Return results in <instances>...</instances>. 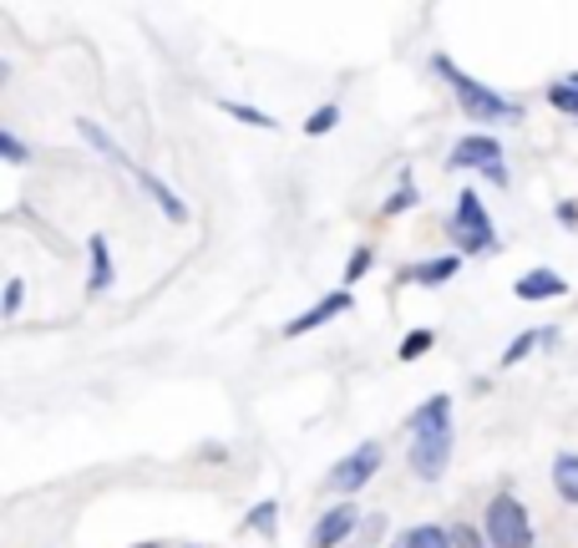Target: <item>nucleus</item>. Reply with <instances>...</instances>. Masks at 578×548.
Returning a JSON list of instances; mask_svg holds the SVG:
<instances>
[{
  "instance_id": "obj_26",
  "label": "nucleus",
  "mask_w": 578,
  "mask_h": 548,
  "mask_svg": "<svg viewBox=\"0 0 578 548\" xmlns=\"http://www.w3.org/2000/svg\"><path fill=\"white\" fill-rule=\"evenodd\" d=\"M381 528H385V519H381V513H371V519L360 523V538H366V548H371L376 538H381Z\"/></svg>"
},
{
  "instance_id": "obj_14",
  "label": "nucleus",
  "mask_w": 578,
  "mask_h": 548,
  "mask_svg": "<svg viewBox=\"0 0 578 548\" xmlns=\"http://www.w3.org/2000/svg\"><path fill=\"white\" fill-rule=\"evenodd\" d=\"M87 249H91V295H107V290H112V254H107V239L97 234Z\"/></svg>"
},
{
  "instance_id": "obj_10",
  "label": "nucleus",
  "mask_w": 578,
  "mask_h": 548,
  "mask_svg": "<svg viewBox=\"0 0 578 548\" xmlns=\"http://www.w3.org/2000/svg\"><path fill=\"white\" fill-rule=\"evenodd\" d=\"M391 548H457V544H452V534L436 528V523H416V528L391 538Z\"/></svg>"
},
{
  "instance_id": "obj_11",
  "label": "nucleus",
  "mask_w": 578,
  "mask_h": 548,
  "mask_svg": "<svg viewBox=\"0 0 578 548\" xmlns=\"http://www.w3.org/2000/svg\"><path fill=\"white\" fill-rule=\"evenodd\" d=\"M457 254H442V259H427V265H411L401 269V280H416V284H446L452 275H457Z\"/></svg>"
},
{
  "instance_id": "obj_24",
  "label": "nucleus",
  "mask_w": 578,
  "mask_h": 548,
  "mask_svg": "<svg viewBox=\"0 0 578 548\" xmlns=\"http://www.w3.org/2000/svg\"><path fill=\"white\" fill-rule=\"evenodd\" d=\"M411 204H416V188L411 183H401V188L385 198V214H401V208H411Z\"/></svg>"
},
{
  "instance_id": "obj_8",
  "label": "nucleus",
  "mask_w": 578,
  "mask_h": 548,
  "mask_svg": "<svg viewBox=\"0 0 578 548\" xmlns=\"http://www.w3.org/2000/svg\"><path fill=\"white\" fill-rule=\"evenodd\" d=\"M351 305H356V300H351V290H335V295H325L320 305H310V310L299 315V320H290V326H284V336H305V330H320L325 320H335V315L351 310Z\"/></svg>"
},
{
  "instance_id": "obj_15",
  "label": "nucleus",
  "mask_w": 578,
  "mask_h": 548,
  "mask_svg": "<svg viewBox=\"0 0 578 548\" xmlns=\"http://www.w3.org/2000/svg\"><path fill=\"white\" fill-rule=\"evenodd\" d=\"M137 183H143V188H148L152 198H158V208H163V214H168V219H173V223H183V219H188V208H183L179 198H173V188H168V183H158V179H152L148 168H137Z\"/></svg>"
},
{
  "instance_id": "obj_12",
  "label": "nucleus",
  "mask_w": 578,
  "mask_h": 548,
  "mask_svg": "<svg viewBox=\"0 0 578 548\" xmlns=\"http://www.w3.org/2000/svg\"><path fill=\"white\" fill-rule=\"evenodd\" d=\"M553 492L564 503H578V452H558L553 458Z\"/></svg>"
},
{
  "instance_id": "obj_9",
  "label": "nucleus",
  "mask_w": 578,
  "mask_h": 548,
  "mask_svg": "<svg viewBox=\"0 0 578 548\" xmlns=\"http://www.w3.org/2000/svg\"><path fill=\"white\" fill-rule=\"evenodd\" d=\"M513 295L518 300H558V295H568V280H558L553 269H533V275H522V280L513 284Z\"/></svg>"
},
{
  "instance_id": "obj_16",
  "label": "nucleus",
  "mask_w": 578,
  "mask_h": 548,
  "mask_svg": "<svg viewBox=\"0 0 578 548\" xmlns=\"http://www.w3.org/2000/svg\"><path fill=\"white\" fill-rule=\"evenodd\" d=\"M549 102L564 112V118H578V72L564 76V82H553L549 87Z\"/></svg>"
},
{
  "instance_id": "obj_1",
  "label": "nucleus",
  "mask_w": 578,
  "mask_h": 548,
  "mask_svg": "<svg viewBox=\"0 0 578 548\" xmlns=\"http://www.w3.org/2000/svg\"><path fill=\"white\" fill-rule=\"evenodd\" d=\"M411 473L436 483L452 462V397H431L411 412Z\"/></svg>"
},
{
  "instance_id": "obj_22",
  "label": "nucleus",
  "mask_w": 578,
  "mask_h": 548,
  "mask_svg": "<svg viewBox=\"0 0 578 548\" xmlns=\"http://www.w3.org/2000/svg\"><path fill=\"white\" fill-rule=\"evenodd\" d=\"M452 544L457 548H488V534H477L472 523H457V528H452Z\"/></svg>"
},
{
  "instance_id": "obj_27",
  "label": "nucleus",
  "mask_w": 578,
  "mask_h": 548,
  "mask_svg": "<svg viewBox=\"0 0 578 548\" xmlns=\"http://www.w3.org/2000/svg\"><path fill=\"white\" fill-rule=\"evenodd\" d=\"M21 295H26V290H21V280H11V284H5V315H15V310H21Z\"/></svg>"
},
{
  "instance_id": "obj_20",
  "label": "nucleus",
  "mask_w": 578,
  "mask_h": 548,
  "mask_svg": "<svg viewBox=\"0 0 578 548\" xmlns=\"http://www.w3.org/2000/svg\"><path fill=\"white\" fill-rule=\"evenodd\" d=\"M335 122H341V107H315V112H310V122H305V133H310V137H320V133H330V127H335Z\"/></svg>"
},
{
  "instance_id": "obj_18",
  "label": "nucleus",
  "mask_w": 578,
  "mask_h": 548,
  "mask_svg": "<svg viewBox=\"0 0 578 548\" xmlns=\"http://www.w3.org/2000/svg\"><path fill=\"white\" fill-rule=\"evenodd\" d=\"M538 341H549V330H528V336H518V341L503 351V366H518L522 356H533V345H538Z\"/></svg>"
},
{
  "instance_id": "obj_29",
  "label": "nucleus",
  "mask_w": 578,
  "mask_h": 548,
  "mask_svg": "<svg viewBox=\"0 0 578 548\" xmlns=\"http://www.w3.org/2000/svg\"><path fill=\"white\" fill-rule=\"evenodd\" d=\"M137 548H158V544H137Z\"/></svg>"
},
{
  "instance_id": "obj_4",
  "label": "nucleus",
  "mask_w": 578,
  "mask_h": 548,
  "mask_svg": "<svg viewBox=\"0 0 578 548\" xmlns=\"http://www.w3.org/2000/svg\"><path fill=\"white\" fill-rule=\"evenodd\" d=\"M452 239H457L462 254H482L492 249L497 239H492V219L488 208H482V193H457V214H452Z\"/></svg>"
},
{
  "instance_id": "obj_21",
  "label": "nucleus",
  "mask_w": 578,
  "mask_h": 548,
  "mask_svg": "<svg viewBox=\"0 0 578 548\" xmlns=\"http://www.w3.org/2000/svg\"><path fill=\"white\" fill-rule=\"evenodd\" d=\"M427 351H431V330H411L401 341V361H416V356H427Z\"/></svg>"
},
{
  "instance_id": "obj_23",
  "label": "nucleus",
  "mask_w": 578,
  "mask_h": 548,
  "mask_svg": "<svg viewBox=\"0 0 578 548\" xmlns=\"http://www.w3.org/2000/svg\"><path fill=\"white\" fill-rule=\"evenodd\" d=\"M371 259H376V254L366 249V244H360V249L351 254V265H345V284H356L360 275H366V269H371Z\"/></svg>"
},
{
  "instance_id": "obj_28",
  "label": "nucleus",
  "mask_w": 578,
  "mask_h": 548,
  "mask_svg": "<svg viewBox=\"0 0 578 548\" xmlns=\"http://www.w3.org/2000/svg\"><path fill=\"white\" fill-rule=\"evenodd\" d=\"M558 223H578V208L574 204H558Z\"/></svg>"
},
{
  "instance_id": "obj_19",
  "label": "nucleus",
  "mask_w": 578,
  "mask_h": 548,
  "mask_svg": "<svg viewBox=\"0 0 578 548\" xmlns=\"http://www.w3.org/2000/svg\"><path fill=\"white\" fill-rule=\"evenodd\" d=\"M223 112H229V118H238V122H249V127H274V118H269V112H259V107H244V102H223Z\"/></svg>"
},
{
  "instance_id": "obj_3",
  "label": "nucleus",
  "mask_w": 578,
  "mask_h": 548,
  "mask_svg": "<svg viewBox=\"0 0 578 548\" xmlns=\"http://www.w3.org/2000/svg\"><path fill=\"white\" fill-rule=\"evenodd\" d=\"M482 534H488L492 548H533V519H528V508H522L513 492H497L488 503Z\"/></svg>"
},
{
  "instance_id": "obj_17",
  "label": "nucleus",
  "mask_w": 578,
  "mask_h": 548,
  "mask_svg": "<svg viewBox=\"0 0 578 548\" xmlns=\"http://www.w3.org/2000/svg\"><path fill=\"white\" fill-rule=\"evenodd\" d=\"M244 523H249L254 534H274V523H280V503H274V498H265V503H254L249 513H244Z\"/></svg>"
},
{
  "instance_id": "obj_5",
  "label": "nucleus",
  "mask_w": 578,
  "mask_h": 548,
  "mask_svg": "<svg viewBox=\"0 0 578 548\" xmlns=\"http://www.w3.org/2000/svg\"><path fill=\"white\" fill-rule=\"evenodd\" d=\"M381 462H385V447L381 442H360V447H351L335 467H330V477H325V488H335V492H356V488H366L376 473H381Z\"/></svg>"
},
{
  "instance_id": "obj_6",
  "label": "nucleus",
  "mask_w": 578,
  "mask_h": 548,
  "mask_svg": "<svg viewBox=\"0 0 578 548\" xmlns=\"http://www.w3.org/2000/svg\"><path fill=\"white\" fill-rule=\"evenodd\" d=\"M446 163H452V168H477V173H488L492 183H507L503 148H497V137H488V133L462 137L457 148H452V158H446Z\"/></svg>"
},
{
  "instance_id": "obj_2",
  "label": "nucleus",
  "mask_w": 578,
  "mask_h": 548,
  "mask_svg": "<svg viewBox=\"0 0 578 548\" xmlns=\"http://www.w3.org/2000/svg\"><path fill=\"white\" fill-rule=\"evenodd\" d=\"M431 72H436L446 87L457 92V102H462V112H467V118H477V122H518V102H507V97H497L492 87L472 82V76L462 72L457 61L431 57Z\"/></svg>"
},
{
  "instance_id": "obj_13",
  "label": "nucleus",
  "mask_w": 578,
  "mask_h": 548,
  "mask_svg": "<svg viewBox=\"0 0 578 548\" xmlns=\"http://www.w3.org/2000/svg\"><path fill=\"white\" fill-rule=\"evenodd\" d=\"M76 133L87 137V143H91V148H97V153H102V158H112V163H122V168H133V158H127V153H122L118 143H112V137H107V133H102V127H97V122H91V118H76Z\"/></svg>"
},
{
  "instance_id": "obj_25",
  "label": "nucleus",
  "mask_w": 578,
  "mask_h": 548,
  "mask_svg": "<svg viewBox=\"0 0 578 548\" xmlns=\"http://www.w3.org/2000/svg\"><path fill=\"white\" fill-rule=\"evenodd\" d=\"M0 148H5L11 163H26V148H21V137H15V133H0Z\"/></svg>"
},
{
  "instance_id": "obj_7",
  "label": "nucleus",
  "mask_w": 578,
  "mask_h": 548,
  "mask_svg": "<svg viewBox=\"0 0 578 548\" xmlns=\"http://www.w3.org/2000/svg\"><path fill=\"white\" fill-rule=\"evenodd\" d=\"M356 528H360V513H356V508H351V503L330 508L325 519H320V523H315V528H310V548H341L345 538L356 534Z\"/></svg>"
}]
</instances>
